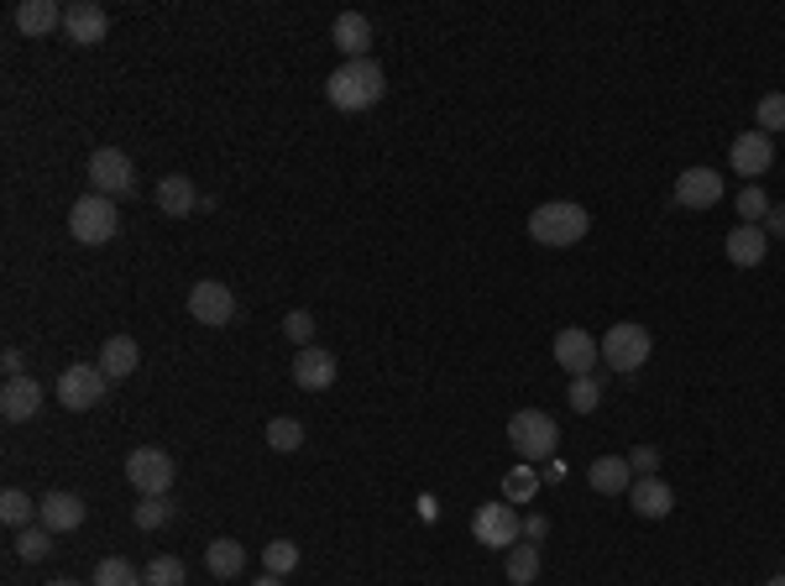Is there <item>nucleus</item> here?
Wrapping results in <instances>:
<instances>
[{"mask_svg":"<svg viewBox=\"0 0 785 586\" xmlns=\"http://www.w3.org/2000/svg\"><path fill=\"white\" fill-rule=\"evenodd\" d=\"M388 90V79L383 69L372 63V58H346L341 69L325 79V100L335 110H366V105H378Z\"/></svg>","mask_w":785,"mask_h":586,"instance_id":"1","label":"nucleus"},{"mask_svg":"<svg viewBox=\"0 0 785 586\" xmlns=\"http://www.w3.org/2000/svg\"><path fill=\"white\" fill-rule=\"evenodd\" d=\"M586 231H592V215H586L582 204H571V200H550V204H540V210L530 215L534 246H550V252H561V246H576Z\"/></svg>","mask_w":785,"mask_h":586,"instance_id":"2","label":"nucleus"},{"mask_svg":"<svg viewBox=\"0 0 785 586\" xmlns=\"http://www.w3.org/2000/svg\"><path fill=\"white\" fill-rule=\"evenodd\" d=\"M509 445L519 461H550L555 456V445H561V424L550 420L545 408H519L509 420Z\"/></svg>","mask_w":785,"mask_h":586,"instance_id":"3","label":"nucleus"},{"mask_svg":"<svg viewBox=\"0 0 785 586\" xmlns=\"http://www.w3.org/2000/svg\"><path fill=\"white\" fill-rule=\"evenodd\" d=\"M69 231L79 246H105V241H115V231H121V210H115V200H105V194H84V200H73V210H69Z\"/></svg>","mask_w":785,"mask_h":586,"instance_id":"4","label":"nucleus"},{"mask_svg":"<svg viewBox=\"0 0 785 586\" xmlns=\"http://www.w3.org/2000/svg\"><path fill=\"white\" fill-rule=\"evenodd\" d=\"M597 346H603V362L613 366V372H623V377H628V372H640V366L650 362V351H655V335H650L640 320H618V325L607 330Z\"/></svg>","mask_w":785,"mask_h":586,"instance_id":"5","label":"nucleus"},{"mask_svg":"<svg viewBox=\"0 0 785 586\" xmlns=\"http://www.w3.org/2000/svg\"><path fill=\"white\" fill-rule=\"evenodd\" d=\"M173 476H179V466H173V456L158 451V445H137V451L127 456V482L142 497H168Z\"/></svg>","mask_w":785,"mask_h":586,"instance_id":"6","label":"nucleus"},{"mask_svg":"<svg viewBox=\"0 0 785 586\" xmlns=\"http://www.w3.org/2000/svg\"><path fill=\"white\" fill-rule=\"evenodd\" d=\"M472 534L476 545H493V549H513L519 545V534H524V518L513 503H482L472 513Z\"/></svg>","mask_w":785,"mask_h":586,"instance_id":"7","label":"nucleus"},{"mask_svg":"<svg viewBox=\"0 0 785 586\" xmlns=\"http://www.w3.org/2000/svg\"><path fill=\"white\" fill-rule=\"evenodd\" d=\"M90 183L94 194H105V200H127L131 189H137V168L121 146H100L90 158Z\"/></svg>","mask_w":785,"mask_h":586,"instance_id":"8","label":"nucleus"},{"mask_svg":"<svg viewBox=\"0 0 785 586\" xmlns=\"http://www.w3.org/2000/svg\"><path fill=\"white\" fill-rule=\"evenodd\" d=\"M105 387H110V377L100 372V366H84V362H73L63 377H58V403L63 408H94V403L105 398Z\"/></svg>","mask_w":785,"mask_h":586,"instance_id":"9","label":"nucleus"},{"mask_svg":"<svg viewBox=\"0 0 785 586\" xmlns=\"http://www.w3.org/2000/svg\"><path fill=\"white\" fill-rule=\"evenodd\" d=\"M189 314L200 320V325H231L236 320V293L225 289V283H215V277H204V283H194L189 289Z\"/></svg>","mask_w":785,"mask_h":586,"instance_id":"10","label":"nucleus"},{"mask_svg":"<svg viewBox=\"0 0 785 586\" xmlns=\"http://www.w3.org/2000/svg\"><path fill=\"white\" fill-rule=\"evenodd\" d=\"M555 362L566 366L571 377H592V366L603 362V346H597V335H586L582 325H566L555 335Z\"/></svg>","mask_w":785,"mask_h":586,"instance_id":"11","label":"nucleus"},{"mask_svg":"<svg viewBox=\"0 0 785 586\" xmlns=\"http://www.w3.org/2000/svg\"><path fill=\"white\" fill-rule=\"evenodd\" d=\"M63 32H69L73 48H94V42H105V32H110V11L94 6V0H73L69 17H63Z\"/></svg>","mask_w":785,"mask_h":586,"instance_id":"12","label":"nucleus"},{"mask_svg":"<svg viewBox=\"0 0 785 586\" xmlns=\"http://www.w3.org/2000/svg\"><path fill=\"white\" fill-rule=\"evenodd\" d=\"M717 200H723V173H717V168H686L676 179L681 210H713Z\"/></svg>","mask_w":785,"mask_h":586,"instance_id":"13","label":"nucleus"},{"mask_svg":"<svg viewBox=\"0 0 785 586\" xmlns=\"http://www.w3.org/2000/svg\"><path fill=\"white\" fill-rule=\"evenodd\" d=\"M37 524L53 534H73L79 524H84V497L79 493H48L37 497Z\"/></svg>","mask_w":785,"mask_h":586,"instance_id":"14","label":"nucleus"},{"mask_svg":"<svg viewBox=\"0 0 785 586\" xmlns=\"http://www.w3.org/2000/svg\"><path fill=\"white\" fill-rule=\"evenodd\" d=\"M728 163L744 173V179H759V173H769V163H775V142H769L765 131H744L738 142H733V152H728Z\"/></svg>","mask_w":785,"mask_h":586,"instance_id":"15","label":"nucleus"},{"mask_svg":"<svg viewBox=\"0 0 785 586\" xmlns=\"http://www.w3.org/2000/svg\"><path fill=\"white\" fill-rule=\"evenodd\" d=\"M293 383L304 387V393H325L330 383H335V356H330L325 346H304L299 356H293Z\"/></svg>","mask_w":785,"mask_h":586,"instance_id":"16","label":"nucleus"},{"mask_svg":"<svg viewBox=\"0 0 785 586\" xmlns=\"http://www.w3.org/2000/svg\"><path fill=\"white\" fill-rule=\"evenodd\" d=\"M586 482H592V493H603V497H628L634 466H628V456H597L586 466Z\"/></svg>","mask_w":785,"mask_h":586,"instance_id":"17","label":"nucleus"},{"mask_svg":"<svg viewBox=\"0 0 785 586\" xmlns=\"http://www.w3.org/2000/svg\"><path fill=\"white\" fill-rule=\"evenodd\" d=\"M37 408H42V387H37L32 377H6V387H0V414L11 424H27V420H37Z\"/></svg>","mask_w":785,"mask_h":586,"instance_id":"18","label":"nucleus"},{"mask_svg":"<svg viewBox=\"0 0 785 586\" xmlns=\"http://www.w3.org/2000/svg\"><path fill=\"white\" fill-rule=\"evenodd\" d=\"M723 252H728L733 267H759L769 252V236H765V225H733L728 241H723Z\"/></svg>","mask_w":785,"mask_h":586,"instance_id":"19","label":"nucleus"},{"mask_svg":"<svg viewBox=\"0 0 785 586\" xmlns=\"http://www.w3.org/2000/svg\"><path fill=\"white\" fill-rule=\"evenodd\" d=\"M628 503H634V513H640V518H671V508H676V493H671L660 476H634Z\"/></svg>","mask_w":785,"mask_h":586,"instance_id":"20","label":"nucleus"},{"mask_svg":"<svg viewBox=\"0 0 785 586\" xmlns=\"http://www.w3.org/2000/svg\"><path fill=\"white\" fill-rule=\"evenodd\" d=\"M100 372H105L110 383H121V377H131L137 366H142V346L131 341V335H105V346H100Z\"/></svg>","mask_w":785,"mask_h":586,"instance_id":"21","label":"nucleus"},{"mask_svg":"<svg viewBox=\"0 0 785 586\" xmlns=\"http://www.w3.org/2000/svg\"><path fill=\"white\" fill-rule=\"evenodd\" d=\"M158 210H163L168 220H183L200 210V189H194V179H183V173H168L163 183H158Z\"/></svg>","mask_w":785,"mask_h":586,"instance_id":"22","label":"nucleus"},{"mask_svg":"<svg viewBox=\"0 0 785 586\" xmlns=\"http://www.w3.org/2000/svg\"><path fill=\"white\" fill-rule=\"evenodd\" d=\"M330 42L346 58H366V48H372V21H366L362 11H341L335 27H330Z\"/></svg>","mask_w":785,"mask_h":586,"instance_id":"23","label":"nucleus"},{"mask_svg":"<svg viewBox=\"0 0 785 586\" xmlns=\"http://www.w3.org/2000/svg\"><path fill=\"white\" fill-rule=\"evenodd\" d=\"M63 17H69V11H63L58 0H21V6H17V27H21L27 37L58 32V27H63Z\"/></svg>","mask_w":785,"mask_h":586,"instance_id":"24","label":"nucleus"},{"mask_svg":"<svg viewBox=\"0 0 785 586\" xmlns=\"http://www.w3.org/2000/svg\"><path fill=\"white\" fill-rule=\"evenodd\" d=\"M204 570L215 576V582H236L241 570H246V549L236 539H210L204 545Z\"/></svg>","mask_w":785,"mask_h":586,"instance_id":"25","label":"nucleus"},{"mask_svg":"<svg viewBox=\"0 0 785 586\" xmlns=\"http://www.w3.org/2000/svg\"><path fill=\"white\" fill-rule=\"evenodd\" d=\"M90 586H147V576L131 560H121V555H105L100 566H94Z\"/></svg>","mask_w":785,"mask_h":586,"instance_id":"26","label":"nucleus"},{"mask_svg":"<svg viewBox=\"0 0 785 586\" xmlns=\"http://www.w3.org/2000/svg\"><path fill=\"white\" fill-rule=\"evenodd\" d=\"M503 570H509L513 586H534L540 582V545H513L509 560H503Z\"/></svg>","mask_w":785,"mask_h":586,"instance_id":"27","label":"nucleus"},{"mask_svg":"<svg viewBox=\"0 0 785 586\" xmlns=\"http://www.w3.org/2000/svg\"><path fill=\"white\" fill-rule=\"evenodd\" d=\"M32 513H37V503L21 493V487H6V493H0V518H6L11 529H27V524H32Z\"/></svg>","mask_w":785,"mask_h":586,"instance_id":"28","label":"nucleus"},{"mask_svg":"<svg viewBox=\"0 0 785 586\" xmlns=\"http://www.w3.org/2000/svg\"><path fill=\"white\" fill-rule=\"evenodd\" d=\"M17 555L21 560H48L53 555V529H42V524H27V529H17Z\"/></svg>","mask_w":785,"mask_h":586,"instance_id":"29","label":"nucleus"},{"mask_svg":"<svg viewBox=\"0 0 785 586\" xmlns=\"http://www.w3.org/2000/svg\"><path fill=\"white\" fill-rule=\"evenodd\" d=\"M142 576H147V586H183L189 566H183L179 555H152V566H147Z\"/></svg>","mask_w":785,"mask_h":586,"instance_id":"30","label":"nucleus"},{"mask_svg":"<svg viewBox=\"0 0 785 586\" xmlns=\"http://www.w3.org/2000/svg\"><path fill=\"white\" fill-rule=\"evenodd\" d=\"M571 408L576 414H597L603 408V377H571Z\"/></svg>","mask_w":785,"mask_h":586,"instance_id":"31","label":"nucleus"},{"mask_svg":"<svg viewBox=\"0 0 785 586\" xmlns=\"http://www.w3.org/2000/svg\"><path fill=\"white\" fill-rule=\"evenodd\" d=\"M262 566H268V576H289V570H299V545H293V539H273V545L262 549Z\"/></svg>","mask_w":785,"mask_h":586,"instance_id":"32","label":"nucleus"},{"mask_svg":"<svg viewBox=\"0 0 785 586\" xmlns=\"http://www.w3.org/2000/svg\"><path fill=\"white\" fill-rule=\"evenodd\" d=\"M534 493H540V476H534V466H513V472L503 476V497H509V503H530Z\"/></svg>","mask_w":785,"mask_h":586,"instance_id":"33","label":"nucleus"},{"mask_svg":"<svg viewBox=\"0 0 785 586\" xmlns=\"http://www.w3.org/2000/svg\"><path fill=\"white\" fill-rule=\"evenodd\" d=\"M769 215V194L759 183H744V194H738V225H759Z\"/></svg>","mask_w":785,"mask_h":586,"instance_id":"34","label":"nucleus"},{"mask_svg":"<svg viewBox=\"0 0 785 586\" xmlns=\"http://www.w3.org/2000/svg\"><path fill=\"white\" fill-rule=\"evenodd\" d=\"M268 445H273V451H299V445H304V424L289 420V414H283V420H268Z\"/></svg>","mask_w":785,"mask_h":586,"instance_id":"35","label":"nucleus"},{"mask_svg":"<svg viewBox=\"0 0 785 586\" xmlns=\"http://www.w3.org/2000/svg\"><path fill=\"white\" fill-rule=\"evenodd\" d=\"M131 518H137V529H163L168 518H173V503L168 497H142Z\"/></svg>","mask_w":785,"mask_h":586,"instance_id":"36","label":"nucleus"},{"mask_svg":"<svg viewBox=\"0 0 785 586\" xmlns=\"http://www.w3.org/2000/svg\"><path fill=\"white\" fill-rule=\"evenodd\" d=\"M754 115H759V131H765V137H775V131H785V94L775 90V94H765V100H759V110H754Z\"/></svg>","mask_w":785,"mask_h":586,"instance_id":"37","label":"nucleus"},{"mask_svg":"<svg viewBox=\"0 0 785 586\" xmlns=\"http://www.w3.org/2000/svg\"><path fill=\"white\" fill-rule=\"evenodd\" d=\"M283 335H289L293 346L304 351L314 341V314L310 310H293V314H283Z\"/></svg>","mask_w":785,"mask_h":586,"instance_id":"38","label":"nucleus"},{"mask_svg":"<svg viewBox=\"0 0 785 586\" xmlns=\"http://www.w3.org/2000/svg\"><path fill=\"white\" fill-rule=\"evenodd\" d=\"M628 466H634V476H660V451L655 445H634V451H628Z\"/></svg>","mask_w":785,"mask_h":586,"instance_id":"39","label":"nucleus"},{"mask_svg":"<svg viewBox=\"0 0 785 586\" xmlns=\"http://www.w3.org/2000/svg\"><path fill=\"white\" fill-rule=\"evenodd\" d=\"M545 534H550V518H545V513H530V518H524V539H530V545H540Z\"/></svg>","mask_w":785,"mask_h":586,"instance_id":"40","label":"nucleus"},{"mask_svg":"<svg viewBox=\"0 0 785 586\" xmlns=\"http://www.w3.org/2000/svg\"><path fill=\"white\" fill-rule=\"evenodd\" d=\"M765 236H785V204H781V210L769 204V215H765Z\"/></svg>","mask_w":785,"mask_h":586,"instance_id":"41","label":"nucleus"},{"mask_svg":"<svg viewBox=\"0 0 785 586\" xmlns=\"http://www.w3.org/2000/svg\"><path fill=\"white\" fill-rule=\"evenodd\" d=\"M0 366H6V377H21V366H27V362H21V351L11 346L6 356H0Z\"/></svg>","mask_w":785,"mask_h":586,"instance_id":"42","label":"nucleus"},{"mask_svg":"<svg viewBox=\"0 0 785 586\" xmlns=\"http://www.w3.org/2000/svg\"><path fill=\"white\" fill-rule=\"evenodd\" d=\"M252 586H283V576H256Z\"/></svg>","mask_w":785,"mask_h":586,"instance_id":"43","label":"nucleus"},{"mask_svg":"<svg viewBox=\"0 0 785 586\" xmlns=\"http://www.w3.org/2000/svg\"><path fill=\"white\" fill-rule=\"evenodd\" d=\"M765 586H785V576H769V582Z\"/></svg>","mask_w":785,"mask_h":586,"instance_id":"44","label":"nucleus"},{"mask_svg":"<svg viewBox=\"0 0 785 586\" xmlns=\"http://www.w3.org/2000/svg\"><path fill=\"white\" fill-rule=\"evenodd\" d=\"M48 586H84V582H48Z\"/></svg>","mask_w":785,"mask_h":586,"instance_id":"45","label":"nucleus"}]
</instances>
